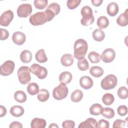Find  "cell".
<instances>
[{
	"mask_svg": "<svg viewBox=\"0 0 128 128\" xmlns=\"http://www.w3.org/2000/svg\"><path fill=\"white\" fill-rule=\"evenodd\" d=\"M74 56L76 58L79 60L84 57V56L86 55L88 49V43L84 39H78L74 42Z\"/></svg>",
	"mask_w": 128,
	"mask_h": 128,
	"instance_id": "cell-1",
	"label": "cell"
},
{
	"mask_svg": "<svg viewBox=\"0 0 128 128\" xmlns=\"http://www.w3.org/2000/svg\"><path fill=\"white\" fill-rule=\"evenodd\" d=\"M80 13L82 16L80 22L82 26H88L94 23V18L92 14V10L90 6H83L81 9Z\"/></svg>",
	"mask_w": 128,
	"mask_h": 128,
	"instance_id": "cell-2",
	"label": "cell"
},
{
	"mask_svg": "<svg viewBox=\"0 0 128 128\" xmlns=\"http://www.w3.org/2000/svg\"><path fill=\"white\" fill-rule=\"evenodd\" d=\"M68 90L66 84L61 82L52 90V96L56 100H61L66 98L68 94Z\"/></svg>",
	"mask_w": 128,
	"mask_h": 128,
	"instance_id": "cell-3",
	"label": "cell"
},
{
	"mask_svg": "<svg viewBox=\"0 0 128 128\" xmlns=\"http://www.w3.org/2000/svg\"><path fill=\"white\" fill-rule=\"evenodd\" d=\"M118 82V80L116 76L112 74L106 76L100 82L102 88L105 90H109L114 88Z\"/></svg>",
	"mask_w": 128,
	"mask_h": 128,
	"instance_id": "cell-4",
	"label": "cell"
},
{
	"mask_svg": "<svg viewBox=\"0 0 128 128\" xmlns=\"http://www.w3.org/2000/svg\"><path fill=\"white\" fill-rule=\"evenodd\" d=\"M30 68L27 66H22L18 68L17 74L18 80L20 84H26L30 81Z\"/></svg>",
	"mask_w": 128,
	"mask_h": 128,
	"instance_id": "cell-5",
	"label": "cell"
},
{
	"mask_svg": "<svg viewBox=\"0 0 128 128\" xmlns=\"http://www.w3.org/2000/svg\"><path fill=\"white\" fill-rule=\"evenodd\" d=\"M29 21L32 25L34 26L42 25L48 22L44 11L38 12L32 14L30 17Z\"/></svg>",
	"mask_w": 128,
	"mask_h": 128,
	"instance_id": "cell-6",
	"label": "cell"
},
{
	"mask_svg": "<svg viewBox=\"0 0 128 128\" xmlns=\"http://www.w3.org/2000/svg\"><path fill=\"white\" fill-rule=\"evenodd\" d=\"M30 72L36 75L40 80L45 78L48 74V70L46 68L38 64H32L30 68Z\"/></svg>",
	"mask_w": 128,
	"mask_h": 128,
	"instance_id": "cell-7",
	"label": "cell"
},
{
	"mask_svg": "<svg viewBox=\"0 0 128 128\" xmlns=\"http://www.w3.org/2000/svg\"><path fill=\"white\" fill-rule=\"evenodd\" d=\"M15 64L12 60H6L0 66V74L2 76H8L11 74L14 69Z\"/></svg>",
	"mask_w": 128,
	"mask_h": 128,
	"instance_id": "cell-8",
	"label": "cell"
},
{
	"mask_svg": "<svg viewBox=\"0 0 128 128\" xmlns=\"http://www.w3.org/2000/svg\"><path fill=\"white\" fill-rule=\"evenodd\" d=\"M32 10V6L30 4H23L18 6L16 12L20 18H27L31 14Z\"/></svg>",
	"mask_w": 128,
	"mask_h": 128,
	"instance_id": "cell-9",
	"label": "cell"
},
{
	"mask_svg": "<svg viewBox=\"0 0 128 128\" xmlns=\"http://www.w3.org/2000/svg\"><path fill=\"white\" fill-rule=\"evenodd\" d=\"M14 14L11 10H7L4 12L0 16V24L4 26H8L12 20Z\"/></svg>",
	"mask_w": 128,
	"mask_h": 128,
	"instance_id": "cell-10",
	"label": "cell"
},
{
	"mask_svg": "<svg viewBox=\"0 0 128 128\" xmlns=\"http://www.w3.org/2000/svg\"><path fill=\"white\" fill-rule=\"evenodd\" d=\"M116 57L114 50L110 48L106 49L103 51L101 55V58L105 63H109L112 62Z\"/></svg>",
	"mask_w": 128,
	"mask_h": 128,
	"instance_id": "cell-11",
	"label": "cell"
},
{
	"mask_svg": "<svg viewBox=\"0 0 128 128\" xmlns=\"http://www.w3.org/2000/svg\"><path fill=\"white\" fill-rule=\"evenodd\" d=\"M26 40L25 34L21 32H14L12 36V42L17 45H22L24 43Z\"/></svg>",
	"mask_w": 128,
	"mask_h": 128,
	"instance_id": "cell-12",
	"label": "cell"
},
{
	"mask_svg": "<svg viewBox=\"0 0 128 128\" xmlns=\"http://www.w3.org/2000/svg\"><path fill=\"white\" fill-rule=\"evenodd\" d=\"M98 123L96 120L92 118H87L85 121L82 122L78 126V128H96Z\"/></svg>",
	"mask_w": 128,
	"mask_h": 128,
	"instance_id": "cell-13",
	"label": "cell"
},
{
	"mask_svg": "<svg viewBox=\"0 0 128 128\" xmlns=\"http://www.w3.org/2000/svg\"><path fill=\"white\" fill-rule=\"evenodd\" d=\"M93 84V80L88 76H83L80 78V84L84 89H90L92 86Z\"/></svg>",
	"mask_w": 128,
	"mask_h": 128,
	"instance_id": "cell-14",
	"label": "cell"
},
{
	"mask_svg": "<svg viewBox=\"0 0 128 128\" xmlns=\"http://www.w3.org/2000/svg\"><path fill=\"white\" fill-rule=\"evenodd\" d=\"M119 8L118 4L115 2H111L107 6V14L111 16H116L118 12Z\"/></svg>",
	"mask_w": 128,
	"mask_h": 128,
	"instance_id": "cell-15",
	"label": "cell"
},
{
	"mask_svg": "<svg viewBox=\"0 0 128 128\" xmlns=\"http://www.w3.org/2000/svg\"><path fill=\"white\" fill-rule=\"evenodd\" d=\"M74 62L73 56L70 54H66L62 55L60 58V62L64 66H71Z\"/></svg>",
	"mask_w": 128,
	"mask_h": 128,
	"instance_id": "cell-16",
	"label": "cell"
},
{
	"mask_svg": "<svg viewBox=\"0 0 128 128\" xmlns=\"http://www.w3.org/2000/svg\"><path fill=\"white\" fill-rule=\"evenodd\" d=\"M128 9L125 12L120 14L116 19V23L121 26H126L128 24Z\"/></svg>",
	"mask_w": 128,
	"mask_h": 128,
	"instance_id": "cell-17",
	"label": "cell"
},
{
	"mask_svg": "<svg viewBox=\"0 0 128 128\" xmlns=\"http://www.w3.org/2000/svg\"><path fill=\"white\" fill-rule=\"evenodd\" d=\"M46 122L44 119L36 118L31 122L30 126L32 128H44Z\"/></svg>",
	"mask_w": 128,
	"mask_h": 128,
	"instance_id": "cell-18",
	"label": "cell"
},
{
	"mask_svg": "<svg viewBox=\"0 0 128 128\" xmlns=\"http://www.w3.org/2000/svg\"><path fill=\"white\" fill-rule=\"evenodd\" d=\"M59 81L66 84H68L72 78V74L69 72H62L59 76Z\"/></svg>",
	"mask_w": 128,
	"mask_h": 128,
	"instance_id": "cell-19",
	"label": "cell"
},
{
	"mask_svg": "<svg viewBox=\"0 0 128 128\" xmlns=\"http://www.w3.org/2000/svg\"><path fill=\"white\" fill-rule=\"evenodd\" d=\"M24 108L20 106H14L10 109V114L14 117H20L24 114Z\"/></svg>",
	"mask_w": 128,
	"mask_h": 128,
	"instance_id": "cell-20",
	"label": "cell"
},
{
	"mask_svg": "<svg viewBox=\"0 0 128 128\" xmlns=\"http://www.w3.org/2000/svg\"><path fill=\"white\" fill-rule=\"evenodd\" d=\"M103 107L99 104H94L90 108V113L92 115L98 116L102 114Z\"/></svg>",
	"mask_w": 128,
	"mask_h": 128,
	"instance_id": "cell-21",
	"label": "cell"
},
{
	"mask_svg": "<svg viewBox=\"0 0 128 128\" xmlns=\"http://www.w3.org/2000/svg\"><path fill=\"white\" fill-rule=\"evenodd\" d=\"M21 61L24 63H28L30 62L32 59V54L28 50H24L22 51L20 54Z\"/></svg>",
	"mask_w": 128,
	"mask_h": 128,
	"instance_id": "cell-22",
	"label": "cell"
},
{
	"mask_svg": "<svg viewBox=\"0 0 128 128\" xmlns=\"http://www.w3.org/2000/svg\"><path fill=\"white\" fill-rule=\"evenodd\" d=\"M92 38L96 41L102 42L105 38V34L100 28L96 29L92 32Z\"/></svg>",
	"mask_w": 128,
	"mask_h": 128,
	"instance_id": "cell-23",
	"label": "cell"
},
{
	"mask_svg": "<svg viewBox=\"0 0 128 128\" xmlns=\"http://www.w3.org/2000/svg\"><path fill=\"white\" fill-rule=\"evenodd\" d=\"M90 72L93 76L99 78L104 74V70L99 66H93L90 68Z\"/></svg>",
	"mask_w": 128,
	"mask_h": 128,
	"instance_id": "cell-24",
	"label": "cell"
},
{
	"mask_svg": "<svg viewBox=\"0 0 128 128\" xmlns=\"http://www.w3.org/2000/svg\"><path fill=\"white\" fill-rule=\"evenodd\" d=\"M35 58L36 61L40 63H44L48 60V58L44 49H40L36 52Z\"/></svg>",
	"mask_w": 128,
	"mask_h": 128,
	"instance_id": "cell-25",
	"label": "cell"
},
{
	"mask_svg": "<svg viewBox=\"0 0 128 128\" xmlns=\"http://www.w3.org/2000/svg\"><path fill=\"white\" fill-rule=\"evenodd\" d=\"M83 98V93L81 90H74L71 94L70 100L74 102H80Z\"/></svg>",
	"mask_w": 128,
	"mask_h": 128,
	"instance_id": "cell-26",
	"label": "cell"
},
{
	"mask_svg": "<svg viewBox=\"0 0 128 128\" xmlns=\"http://www.w3.org/2000/svg\"><path fill=\"white\" fill-rule=\"evenodd\" d=\"M96 24L100 29H103L107 28L109 24V20L105 16H100L97 20Z\"/></svg>",
	"mask_w": 128,
	"mask_h": 128,
	"instance_id": "cell-27",
	"label": "cell"
},
{
	"mask_svg": "<svg viewBox=\"0 0 128 128\" xmlns=\"http://www.w3.org/2000/svg\"><path fill=\"white\" fill-rule=\"evenodd\" d=\"M27 91L30 94L34 96L38 94L40 92L39 86L38 84L35 82L30 83L27 86Z\"/></svg>",
	"mask_w": 128,
	"mask_h": 128,
	"instance_id": "cell-28",
	"label": "cell"
},
{
	"mask_svg": "<svg viewBox=\"0 0 128 128\" xmlns=\"http://www.w3.org/2000/svg\"><path fill=\"white\" fill-rule=\"evenodd\" d=\"M14 100L18 102L22 103L26 100V95L22 90H18L14 94Z\"/></svg>",
	"mask_w": 128,
	"mask_h": 128,
	"instance_id": "cell-29",
	"label": "cell"
},
{
	"mask_svg": "<svg viewBox=\"0 0 128 128\" xmlns=\"http://www.w3.org/2000/svg\"><path fill=\"white\" fill-rule=\"evenodd\" d=\"M50 97V94L48 91L44 88L41 89L38 93L37 98L38 100L42 102L46 101Z\"/></svg>",
	"mask_w": 128,
	"mask_h": 128,
	"instance_id": "cell-30",
	"label": "cell"
},
{
	"mask_svg": "<svg viewBox=\"0 0 128 128\" xmlns=\"http://www.w3.org/2000/svg\"><path fill=\"white\" fill-rule=\"evenodd\" d=\"M78 67L80 70L86 71L89 68V64L86 59L84 57L78 60Z\"/></svg>",
	"mask_w": 128,
	"mask_h": 128,
	"instance_id": "cell-31",
	"label": "cell"
},
{
	"mask_svg": "<svg viewBox=\"0 0 128 128\" xmlns=\"http://www.w3.org/2000/svg\"><path fill=\"white\" fill-rule=\"evenodd\" d=\"M88 57L90 62L92 64L98 63L101 60V56L94 51L90 52Z\"/></svg>",
	"mask_w": 128,
	"mask_h": 128,
	"instance_id": "cell-32",
	"label": "cell"
},
{
	"mask_svg": "<svg viewBox=\"0 0 128 128\" xmlns=\"http://www.w3.org/2000/svg\"><path fill=\"white\" fill-rule=\"evenodd\" d=\"M114 95L110 93L105 94L102 98V101L106 106L111 105L114 102Z\"/></svg>",
	"mask_w": 128,
	"mask_h": 128,
	"instance_id": "cell-33",
	"label": "cell"
},
{
	"mask_svg": "<svg viewBox=\"0 0 128 128\" xmlns=\"http://www.w3.org/2000/svg\"><path fill=\"white\" fill-rule=\"evenodd\" d=\"M101 114L104 117L108 119H110L114 117L115 114L114 111L112 108L106 107L103 108Z\"/></svg>",
	"mask_w": 128,
	"mask_h": 128,
	"instance_id": "cell-34",
	"label": "cell"
},
{
	"mask_svg": "<svg viewBox=\"0 0 128 128\" xmlns=\"http://www.w3.org/2000/svg\"><path fill=\"white\" fill-rule=\"evenodd\" d=\"M118 96L121 99H126L128 97V88L124 86L119 88L118 90Z\"/></svg>",
	"mask_w": 128,
	"mask_h": 128,
	"instance_id": "cell-35",
	"label": "cell"
},
{
	"mask_svg": "<svg viewBox=\"0 0 128 128\" xmlns=\"http://www.w3.org/2000/svg\"><path fill=\"white\" fill-rule=\"evenodd\" d=\"M48 4L47 0H34V4L35 8L38 10H42L46 8Z\"/></svg>",
	"mask_w": 128,
	"mask_h": 128,
	"instance_id": "cell-36",
	"label": "cell"
},
{
	"mask_svg": "<svg viewBox=\"0 0 128 128\" xmlns=\"http://www.w3.org/2000/svg\"><path fill=\"white\" fill-rule=\"evenodd\" d=\"M47 8L50 9L51 10L54 14L55 15L58 14L60 10V7L59 4L56 2H52L50 4Z\"/></svg>",
	"mask_w": 128,
	"mask_h": 128,
	"instance_id": "cell-37",
	"label": "cell"
},
{
	"mask_svg": "<svg viewBox=\"0 0 128 128\" xmlns=\"http://www.w3.org/2000/svg\"><path fill=\"white\" fill-rule=\"evenodd\" d=\"M81 0H68L66 2V5L69 9L74 10L77 8Z\"/></svg>",
	"mask_w": 128,
	"mask_h": 128,
	"instance_id": "cell-38",
	"label": "cell"
},
{
	"mask_svg": "<svg viewBox=\"0 0 128 128\" xmlns=\"http://www.w3.org/2000/svg\"><path fill=\"white\" fill-rule=\"evenodd\" d=\"M126 122L122 120L118 119L116 120L114 123L112 128H124L126 126Z\"/></svg>",
	"mask_w": 128,
	"mask_h": 128,
	"instance_id": "cell-39",
	"label": "cell"
},
{
	"mask_svg": "<svg viewBox=\"0 0 128 128\" xmlns=\"http://www.w3.org/2000/svg\"><path fill=\"white\" fill-rule=\"evenodd\" d=\"M117 112L120 116H124L128 113V108L125 105H121L118 108Z\"/></svg>",
	"mask_w": 128,
	"mask_h": 128,
	"instance_id": "cell-40",
	"label": "cell"
},
{
	"mask_svg": "<svg viewBox=\"0 0 128 128\" xmlns=\"http://www.w3.org/2000/svg\"><path fill=\"white\" fill-rule=\"evenodd\" d=\"M75 122L72 120H66L62 122V126L64 128H74Z\"/></svg>",
	"mask_w": 128,
	"mask_h": 128,
	"instance_id": "cell-41",
	"label": "cell"
},
{
	"mask_svg": "<svg viewBox=\"0 0 128 128\" xmlns=\"http://www.w3.org/2000/svg\"><path fill=\"white\" fill-rule=\"evenodd\" d=\"M110 126V123L108 121L101 119L99 120L98 125V128H108Z\"/></svg>",
	"mask_w": 128,
	"mask_h": 128,
	"instance_id": "cell-42",
	"label": "cell"
},
{
	"mask_svg": "<svg viewBox=\"0 0 128 128\" xmlns=\"http://www.w3.org/2000/svg\"><path fill=\"white\" fill-rule=\"evenodd\" d=\"M9 36V32H8L6 30L3 28H0V40H6Z\"/></svg>",
	"mask_w": 128,
	"mask_h": 128,
	"instance_id": "cell-43",
	"label": "cell"
},
{
	"mask_svg": "<svg viewBox=\"0 0 128 128\" xmlns=\"http://www.w3.org/2000/svg\"><path fill=\"white\" fill-rule=\"evenodd\" d=\"M9 128H22V125L20 122L14 121L10 123L9 126Z\"/></svg>",
	"mask_w": 128,
	"mask_h": 128,
	"instance_id": "cell-44",
	"label": "cell"
},
{
	"mask_svg": "<svg viewBox=\"0 0 128 128\" xmlns=\"http://www.w3.org/2000/svg\"><path fill=\"white\" fill-rule=\"evenodd\" d=\"M0 117H2L4 116L6 114V108L0 105Z\"/></svg>",
	"mask_w": 128,
	"mask_h": 128,
	"instance_id": "cell-45",
	"label": "cell"
},
{
	"mask_svg": "<svg viewBox=\"0 0 128 128\" xmlns=\"http://www.w3.org/2000/svg\"><path fill=\"white\" fill-rule=\"evenodd\" d=\"M91 2L94 6H98L100 5H101L102 2H103V0H92Z\"/></svg>",
	"mask_w": 128,
	"mask_h": 128,
	"instance_id": "cell-46",
	"label": "cell"
},
{
	"mask_svg": "<svg viewBox=\"0 0 128 128\" xmlns=\"http://www.w3.org/2000/svg\"><path fill=\"white\" fill-rule=\"evenodd\" d=\"M49 128H58V126L56 125V124H51L49 126Z\"/></svg>",
	"mask_w": 128,
	"mask_h": 128,
	"instance_id": "cell-47",
	"label": "cell"
}]
</instances>
